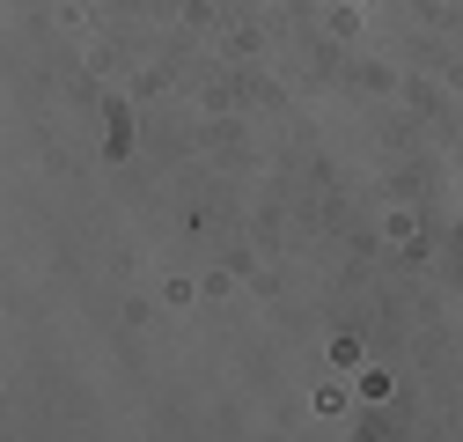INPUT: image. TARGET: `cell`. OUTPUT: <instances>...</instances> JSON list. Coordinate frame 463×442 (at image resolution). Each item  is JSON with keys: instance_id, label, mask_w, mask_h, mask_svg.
I'll use <instances>...</instances> for the list:
<instances>
[]
</instances>
